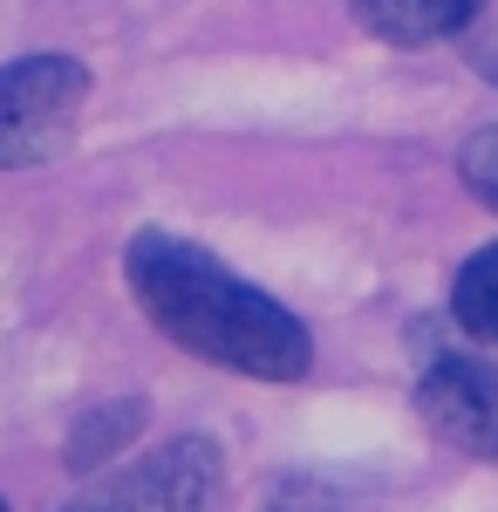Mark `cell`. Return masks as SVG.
I'll return each mask as SVG.
<instances>
[{
    "label": "cell",
    "mask_w": 498,
    "mask_h": 512,
    "mask_svg": "<svg viewBox=\"0 0 498 512\" xmlns=\"http://www.w3.org/2000/svg\"><path fill=\"white\" fill-rule=\"evenodd\" d=\"M267 512H355V506H348L335 485H321V478H280Z\"/></svg>",
    "instance_id": "9"
},
{
    "label": "cell",
    "mask_w": 498,
    "mask_h": 512,
    "mask_svg": "<svg viewBox=\"0 0 498 512\" xmlns=\"http://www.w3.org/2000/svg\"><path fill=\"white\" fill-rule=\"evenodd\" d=\"M226 485V458L212 437H164L157 451L103 472L62 512H212Z\"/></svg>",
    "instance_id": "3"
},
{
    "label": "cell",
    "mask_w": 498,
    "mask_h": 512,
    "mask_svg": "<svg viewBox=\"0 0 498 512\" xmlns=\"http://www.w3.org/2000/svg\"><path fill=\"white\" fill-rule=\"evenodd\" d=\"M144 431V403L137 396H123V403H103V410H89L76 431H69V465L76 472H96L103 458H116L130 437Z\"/></svg>",
    "instance_id": "7"
},
{
    "label": "cell",
    "mask_w": 498,
    "mask_h": 512,
    "mask_svg": "<svg viewBox=\"0 0 498 512\" xmlns=\"http://www.w3.org/2000/svg\"><path fill=\"white\" fill-rule=\"evenodd\" d=\"M0 512H7V499H0Z\"/></svg>",
    "instance_id": "10"
},
{
    "label": "cell",
    "mask_w": 498,
    "mask_h": 512,
    "mask_svg": "<svg viewBox=\"0 0 498 512\" xmlns=\"http://www.w3.org/2000/svg\"><path fill=\"white\" fill-rule=\"evenodd\" d=\"M89 103V69L76 55H21L0 69V171L48 164Z\"/></svg>",
    "instance_id": "2"
},
{
    "label": "cell",
    "mask_w": 498,
    "mask_h": 512,
    "mask_svg": "<svg viewBox=\"0 0 498 512\" xmlns=\"http://www.w3.org/2000/svg\"><path fill=\"white\" fill-rule=\"evenodd\" d=\"M417 417L451 451L498 472V362L485 355H430L417 376Z\"/></svg>",
    "instance_id": "4"
},
{
    "label": "cell",
    "mask_w": 498,
    "mask_h": 512,
    "mask_svg": "<svg viewBox=\"0 0 498 512\" xmlns=\"http://www.w3.org/2000/svg\"><path fill=\"white\" fill-rule=\"evenodd\" d=\"M123 280L137 308L171 349L192 362L253 376V383H301L314 369V335L294 308H280L267 287L239 280L185 233H144L123 246Z\"/></svg>",
    "instance_id": "1"
},
{
    "label": "cell",
    "mask_w": 498,
    "mask_h": 512,
    "mask_svg": "<svg viewBox=\"0 0 498 512\" xmlns=\"http://www.w3.org/2000/svg\"><path fill=\"white\" fill-rule=\"evenodd\" d=\"M451 315H458V328L471 342L498 349V239L478 246L458 267V280H451Z\"/></svg>",
    "instance_id": "6"
},
{
    "label": "cell",
    "mask_w": 498,
    "mask_h": 512,
    "mask_svg": "<svg viewBox=\"0 0 498 512\" xmlns=\"http://www.w3.org/2000/svg\"><path fill=\"white\" fill-rule=\"evenodd\" d=\"M492 69H498V55H492Z\"/></svg>",
    "instance_id": "11"
},
{
    "label": "cell",
    "mask_w": 498,
    "mask_h": 512,
    "mask_svg": "<svg viewBox=\"0 0 498 512\" xmlns=\"http://www.w3.org/2000/svg\"><path fill=\"white\" fill-rule=\"evenodd\" d=\"M485 0H348L355 28L369 41L389 48H430V41H451L478 21Z\"/></svg>",
    "instance_id": "5"
},
{
    "label": "cell",
    "mask_w": 498,
    "mask_h": 512,
    "mask_svg": "<svg viewBox=\"0 0 498 512\" xmlns=\"http://www.w3.org/2000/svg\"><path fill=\"white\" fill-rule=\"evenodd\" d=\"M458 178H464V192L478 198L485 212H498V123H485V130H471V137H464Z\"/></svg>",
    "instance_id": "8"
}]
</instances>
